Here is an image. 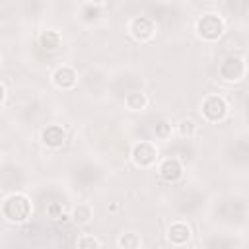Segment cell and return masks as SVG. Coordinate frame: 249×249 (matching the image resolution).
Here are the masks:
<instances>
[{
  "mask_svg": "<svg viewBox=\"0 0 249 249\" xmlns=\"http://www.w3.org/2000/svg\"><path fill=\"white\" fill-rule=\"evenodd\" d=\"M31 212H33L31 200L23 193H12V195H8L2 200V206H0L2 218L6 222H10V224H23V222H27L31 218Z\"/></svg>",
  "mask_w": 249,
  "mask_h": 249,
  "instance_id": "cell-1",
  "label": "cell"
},
{
  "mask_svg": "<svg viewBox=\"0 0 249 249\" xmlns=\"http://www.w3.org/2000/svg\"><path fill=\"white\" fill-rule=\"evenodd\" d=\"M91 218H93V208H91V204H88V202H78V204L72 208V212H70V220L76 222V224H80V226L89 224Z\"/></svg>",
  "mask_w": 249,
  "mask_h": 249,
  "instance_id": "cell-11",
  "label": "cell"
},
{
  "mask_svg": "<svg viewBox=\"0 0 249 249\" xmlns=\"http://www.w3.org/2000/svg\"><path fill=\"white\" fill-rule=\"evenodd\" d=\"M128 33L136 41H150L156 35V21L150 16H134L128 21Z\"/></svg>",
  "mask_w": 249,
  "mask_h": 249,
  "instance_id": "cell-6",
  "label": "cell"
},
{
  "mask_svg": "<svg viewBox=\"0 0 249 249\" xmlns=\"http://www.w3.org/2000/svg\"><path fill=\"white\" fill-rule=\"evenodd\" d=\"M171 134H173V126H171L169 121L161 119V121H158V123L154 124V136H156L158 140H169Z\"/></svg>",
  "mask_w": 249,
  "mask_h": 249,
  "instance_id": "cell-19",
  "label": "cell"
},
{
  "mask_svg": "<svg viewBox=\"0 0 249 249\" xmlns=\"http://www.w3.org/2000/svg\"><path fill=\"white\" fill-rule=\"evenodd\" d=\"M76 249H101V241L93 233H82L76 239Z\"/></svg>",
  "mask_w": 249,
  "mask_h": 249,
  "instance_id": "cell-17",
  "label": "cell"
},
{
  "mask_svg": "<svg viewBox=\"0 0 249 249\" xmlns=\"http://www.w3.org/2000/svg\"><path fill=\"white\" fill-rule=\"evenodd\" d=\"M191 235H193V230H191V226H189L187 222H183V220H177V222L169 224V228H167V241H169L171 245H175V247L185 245V243L191 239Z\"/></svg>",
  "mask_w": 249,
  "mask_h": 249,
  "instance_id": "cell-9",
  "label": "cell"
},
{
  "mask_svg": "<svg viewBox=\"0 0 249 249\" xmlns=\"http://www.w3.org/2000/svg\"><path fill=\"white\" fill-rule=\"evenodd\" d=\"M200 113L208 123H220L228 115V101L218 93H210L202 99Z\"/></svg>",
  "mask_w": 249,
  "mask_h": 249,
  "instance_id": "cell-3",
  "label": "cell"
},
{
  "mask_svg": "<svg viewBox=\"0 0 249 249\" xmlns=\"http://www.w3.org/2000/svg\"><path fill=\"white\" fill-rule=\"evenodd\" d=\"M247 64L243 56H226L218 66V76L224 82H241L245 78Z\"/></svg>",
  "mask_w": 249,
  "mask_h": 249,
  "instance_id": "cell-4",
  "label": "cell"
},
{
  "mask_svg": "<svg viewBox=\"0 0 249 249\" xmlns=\"http://www.w3.org/2000/svg\"><path fill=\"white\" fill-rule=\"evenodd\" d=\"M0 68H2V54H0Z\"/></svg>",
  "mask_w": 249,
  "mask_h": 249,
  "instance_id": "cell-21",
  "label": "cell"
},
{
  "mask_svg": "<svg viewBox=\"0 0 249 249\" xmlns=\"http://www.w3.org/2000/svg\"><path fill=\"white\" fill-rule=\"evenodd\" d=\"M130 160L136 167H150L158 161V148L150 140H140L130 148Z\"/></svg>",
  "mask_w": 249,
  "mask_h": 249,
  "instance_id": "cell-5",
  "label": "cell"
},
{
  "mask_svg": "<svg viewBox=\"0 0 249 249\" xmlns=\"http://www.w3.org/2000/svg\"><path fill=\"white\" fill-rule=\"evenodd\" d=\"M47 218H51L53 222H68L70 214L66 212L64 204L60 202H49L47 204Z\"/></svg>",
  "mask_w": 249,
  "mask_h": 249,
  "instance_id": "cell-15",
  "label": "cell"
},
{
  "mask_svg": "<svg viewBox=\"0 0 249 249\" xmlns=\"http://www.w3.org/2000/svg\"><path fill=\"white\" fill-rule=\"evenodd\" d=\"M105 6V2H97V4H91V2H86L82 4V19L86 21H93L99 18V10Z\"/></svg>",
  "mask_w": 249,
  "mask_h": 249,
  "instance_id": "cell-18",
  "label": "cell"
},
{
  "mask_svg": "<svg viewBox=\"0 0 249 249\" xmlns=\"http://www.w3.org/2000/svg\"><path fill=\"white\" fill-rule=\"evenodd\" d=\"M117 245H119V249H140L142 237L136 231H123L117 237Z\"/></svg>",
  "mask_w": 249,
  "mask_h": 249,
  "instance_id": "cell-14",
  "label": "cell"
},
{
  "mask_svg": "<svg viewBox=\"0 0 249 249\" xmlns=\"http://www.w3.org/2000/svg\"><path fill=\"white\" fill-rule=\"evenodd\" d=\"M51 82L58 89H72L78 82V72L70 64H60L51 72Z\"/></svg>",
  "mask_w": 249,
  "mask_h": 249,
  "instance_id": "cell-7",
  "label": "cell"
},
{
  "mask_svg": "<svg viewBox=\"0 0 249 249\" xmlns=\"http://www.w3.org/2000/svg\"><path fill=\"white\" fill-rule=\"evenodd\" d=\"M4 99H6V86L0 82V105L4 103Z\"/></svg>",
  "mask_w": 249,
  "mask_h": 249,
  "instance_id": "cell-20",
  "label": "cell"
},
{
  "mask_svg": "<svg viewBox=\"0 0 249 249\" xmlns=\"http://www.w3.org/2000/svg\"><path fill=\"white\" fill-rule=\"evenodd\" d=\"M175 130H177V134H179L181 138H193V136L196 134L198 126H196V123H195L193 119H181V121L175 124Z\"/></svg>",
  "mask_w": 249,
  "mask_h": 249,
  "instance_id": "cell-16",
  "label": "cell"
},
{
  "mask_svg": "<svg viewBox=\"0 0 249 249\" xmlns=\"http://www.w3.org/2000/svg\"><path fill=\"white\" fill-rule=\"evenodd\" d=\"M41 142L47 146V148H60L64 146L66 142V132L60 124H47L43 130H41Z\"/></svg>",
  "mask_w": 249,
  "mask_h": 249,
  "instance_id": "cell-10",
  "label": "cell"
},
{
  "mask_svg": "<svg viewBox=\"0 0 249 249\" xmlns=\"http://www.w3.org/2000/svg\"><path fill=\"white\" fill-rule=\"evenodd\" d=\"M60 43H62V37H60V33L54 31V29H45V31H41V35H39V45H41L45 51H56V49L60 47Z\"/></svg>",
  "mask_w": 249,
  "mask_h": 249,
  "instance_id": "cell-13",
  "label": "cell"
},
{
  "mask_svg": "<svg viewBox=\"0 0 249 249\" xmlns=\"http://www.w3.org/2000/svg\"><path fill=\"white\" fill-rule=\"evenodd\" d=\"M146 105H148V95H146L144 91H130V93H126V97H124V107H126L128 111H132V113L144 111Z\"/></svg>",
  "mask_w": 249,
  "mask_h": 249,
  "instance_id": "cell-12",
  "label": "cell"
},
{
  "mask_svg": "<svg viewBox=\"0 0 249 249\" xmlns=\"http://www.w3.org/2000/svg\"><path fill=\"white\" fill-rule=\"evenodd\" d=\"M183 173H185V167L177 158H165L158 165V175L165 183H177L183 177Z\"/></svg>",
  "mask_w": 249,
  "mask_h": 249,
  "instance_id": "cell-8",
  "label": "cell"
},
{
  "mask_svg": "<svg viewBox=\"0 0 249 249\" xmlns=\"http://www.w3.org/2000/svg\"><path fill=\"white\" fill-rule=\"evenodd\" d=\"M195 31L202 41H218L226 31V21L214 12H206L196 18Z\"/></svg>",
  "mask_w": 249,
  "mask_h": 249,
  "instance_id": "cell-2",
  "label": "cell"
}]
</instances>
